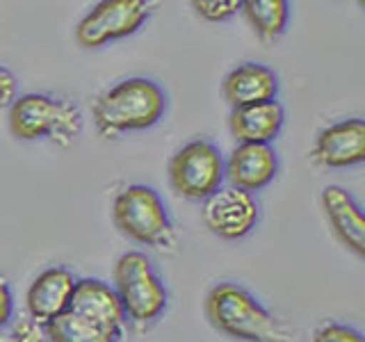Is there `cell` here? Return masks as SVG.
<instances>
[{"instance_id":"6da1fadb","label":"cell","mask_w":365,"mask_h":342,"mask_svg":"<svg viewBox=\"0 0 365 342\" xmlns=\"http://www.w3.org/2000/svg\"><path fill=\"white\" fill-rule=\"evenodd\" d=\"M203 311L208 322L224 336L242 342H292L288 324L269 313L240 283H217L205 294Z\"/></svg>"},{"instance_id":"7a4b0ae2","label":"cell","mask_w":365,"mask_h":342,"mask_svg":"<svg viewBox=\"0 0 365 342\" xmlns=\"http://www.w3.org/2000/svg\"><path fill=\"white\" fill-rule=\"evenodd\" d=\"M165 110V89L151 78L135 76L121 80L96 98L94 125L101 137L117 140L125 133L151 128L163 119Z\"/></svg>"},{"instance_id":"3957f363","label":"cell","mask_w":365,"mask_h":342,"mask_svg":"<svg viewBox=\"0 0 365 342\" xmlns=\"http://www.w3.org/2000/svg\"><path fill=\"white\" fill-rule=\"evenodd\" d=\"M9 130L21 142L48 140L68 148L83 133V112L68 98L51 94H23L9 105Z\"/></svg>"},{"instance_id":"277c9868","label":"cell","mask_w":365,"mask_h":342,"mask_svg":"<svg viewBox=\"0 0 365 342\" xmlns=\"http://www.w3.org/2000/svg\"><path fill=\"white\" fill-rule=\"evenodd\" d=\"M112 288L119 296L125 322L135 326H151L167 313V285L144 251H125L119 256Z\"/></svg>"},{"instance_id":"5b68a950","label":"cell","mask_w":365,"mask_h":342,"mask_svg":"<svg viewBox=\"0 0 365 342\" xmlns=\"http://www.w3.org/2000/svg\"><path fill=\"white\" fill-rule=\"evenodd\" d=\"M112 219L137 244L158 251H176L178 237L163 197L148 185L123 187L112 203Z\"/></svg>"},{"instance_id":"8992f818","label":"cell","mask_w":365,"mask_h":342,"mask_svg":"<svg viewBox=\"0 0 365 342\" xmlns=\"http://www.w3.org/2000/svg\"><path fill=\"white\" fill-rule=\"evenodd\" d=\"M169 182L180 197L205 201L224 187V155L210 140H192L182 144L169 160Z\"/></svg>"},{"instance_id":"52a82bcc","label":"cell","mask_w":365,"mask_h":342,"mask_svg":"<svg viewBox=\"0 0 365 342\" xmlns=\"http://www.w3.org/2000/svg\"><path fill=\"white\" fill-rule=\"evenodd\" d=\"M151 16L144 0H103L94 5L76 26V41L96 51L112 41L130 37Z\"/></svg>"},{"instance_id":"ba28073f","label":"cell","mask_w":365,"mask_h":342,"mask_svg":"<svg viewBox=\"0 0 365 342\" xmlns=\"http://www.w3.org/2000/svg\"><path fill=\"white\" fill-rule=\"evenodd\" d=\"M201 219L212 235L235 242L256 228L260 208L254 194L224 185L203 201Z\"/></svg>"},{"instance_id":"9c48e42d","label":"cell","mask_w":365,"mask_h":342,"mask_svg":"<svg viewBox=\"0 0 365 342\" xmlns=\"http://www.w3.org/2000/svg\"><path fill=\"white\" fill-rule=\"evenodd\" d=\"M311 160L324 169H347L365 160L363 119H342L322 128L315 137Z\"/></svg>"},{"instance_id":"30bf717a","label":"cell","mask_w":365,"mask_h":342,"mask_svg":"<svg viewBox=\"0 0 365 342\" xmlns=\"http://www.w3.org/2000/svg\"><path fill=\"white\" fill-rule=\"evenodd\" d=\"M279 174V155L272 144H237L224 160V180L228 187L256 194L265 190Z\"/></svg>"},{"instance_id":"8fae6325","label":"cell","mask_w":365,"mask_h":342,"mask_svg":"<svg viewBox=\"0 0 365 342\" xmlns=\"http://www.w3.org/2000/svg\"><path fill=\"white\" fill-rule=\"evenodd\" d=\"M76 283L78 279L73 276V271L60 265L48 267L41 274H37V279L30 283L28 294H26L30 319L46 326L48 322H53L55 317L66 313L68 304H71L73 290H76Z\"/></svg>"},{"instance_id":"7c38bea8","label":"cell","mask_w":365,"mask_h":342,"mask_svg":"<svg viewBox=\"0 0 365 342\" xmlns=\"http://www.w3.org/2000/svg\"><path fill=\"white\" fill-rule=\"evenodd\" d=\"M68 311L78 313L94 324L112 331L123 338L125 328V315L119 304V296L110 283L101 279H78L76 290L68 304Z\"/></svg>"},{"instance_id":"4fadbf2b","label":"cell","mask_w":365,"mask_h":342,"mask_svg":"<svg viewBox=\"0 0 365 342\" xmlns=\"http://www.w3.org/2000/svg\"><path fill=\"white\" fill-rule=\"evenodd\" d=\"M224 100L231 110L258 105V103L277 100L279 96V76L274 68L258 62H242L233 71H228L222 85Z\"/></svg>"},{"instance_id":"5bb4252c","label":"cell","mask_w":365,"mask_h":342,"mask_svg":"<svg viewBox=\"0 0 365 342\" xmlns=\"http://www.w3.org/2000/svg\"><path fill=\"white\" fill-rule=\"evenodd\" d=\"M319 201H322V210L340 242L345 244L351 254L363 258L365 256V217H363L361 203L351 197V192H347L340 185H327L322 190Z\"/></svg>"},{"instance_id":"9a60e30c","label":"cell","mask_w":365,"mask_h":342,"mask_svg":"<svg viewBox=\"0 0 365 342\" xmlns=\"http://www.w3.org/2000/svg\"><path fill=\"white\" fill-rule=\"evenodd\" d=\"M285 123V110L279 100L258 103L231 110L228 128L240 144H272Z\"/></svg>"},{"instance_id":"2e32d148","label":"cell","mask_w":365,"mask_h":342,"mask_svg":"<svg viewBox=\"0 0 365 342\" xmlns=\"http://www.w3.org/2000/svg\"><path fill=\"white\" fill-rule=\"evenodd\" d=\"M48 342H119L121 336L94 324L91 319L66 311L43 326Z\"/></svg>"},{"instance_id":"e0dca14e","label":"cell","mask_w":365,"mask_h":342,"mask_svg":"<svg viewBox=\"0 0 365 342\" xmlns=\"http://www.w3.org/2000/svg\"><path fill=\"white\" fill-rule=\"evenodd\" d=\"M240 11L262 41L279 39L290 21V3L285 0H247Z\"/></svg>"},{"instance_id":"ac0fdd59","label":"cell","mask_w":365,"mask_h":342,"mask_svg":"<svg viewBox=\"0 0 365 342\" xmlns=\"http://www.w3.org/2000/svg\"><path fill=\"white\" fill-rule=\"evenodd\" d=\"M194 11L210 23H224L242 9V0H194Z\"/></svg>"},{"instance_id":"d6986e66","label":"cell","mask_w":365,"mask_h":342,"mask_svg":"<svg viewBox=\"0 0 365 342\" xmlns=\"http://www.w3.org/2000/svg\"><path fill=\"white\" fill-rule=\"evenodd\" d=\"M311 342H363V336H361V331H356L349 324L324 322L313 333Z\"/></svg>"},{"instance_id":"ffe728a7","label":"cell","mask_w":365,"mask_h":342,"mask_svg":"<svg viewBox=\"0 0 365 342\" xmlns=\"http://www.w3.org/2000/svg\"><path fill=\"white\" fill-rule=\"evenodd\" d=\"M43 338H46V331L41 324H37L34 319H23V322L14 326L7 342H43Z\"/></svg>"},{"instance_id":"44dd1931","label":"cell","mask_w":365,"mask_h":342,"mask_svg":"<svg viewBox=\"0 0 365 342\" xmlns=\"http://www.w3.org/2000/svg\"><path fill=\"white\" fill-rule=\"evenodd\" d=\"M19 98V80L7 66L0 64V110L9 108Z\"/></svg>"},{"instance_id":"7402d4cb","label":"cell","mask_w":365,"mask_h":342,"mask_svg":"<svg viewBox=\"0 0 365 342\" xmlns=\"http://www.w3.org/2000/svg\"><path fill=\"white\" fill-rule=\"evenodd\" d=\"M11 315H14V294H11L7 279L0 276V328L9 324Z\"/></svg>"}]
</instances>
